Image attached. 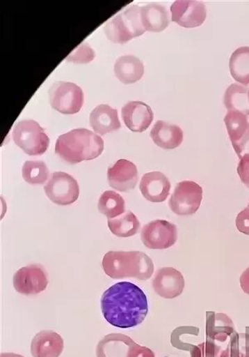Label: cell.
Returning a JSON list of instances; mask_svg holds the SVG:
<instances>
[{
  "instance_id": "cell-1",
  "label": "cell",
  "mask_w": 249,
  "mask_h": 357,
  "mask_svg": "<svg viewBox=\"0 0 249 357\" xmlns=\"http://www.w3.org/2000/svg\"><path fill=\"white\" fill-rule=\"evenodd\" d=\"M101 306L109 324L124 329L143 324L149 311L144 291L127 282H118L109 288L102 295Z\"/></svg>"
},
{
  "instance_id": "cell-2",
  "label": "cell",
  "mask_w": 249,
  "mask_h": 357,
  "mask_svg": "<svg viewBox=\"0 0 249 357\" xmlns=\"http://www.w3.org/2000/svg\"><path fill=\"white\" fill-rule=\"evenodd\" d=\"M104 150V141L95 132L86 128H77L59 136L55 153L70 165L93 160Z\"/></svg>"
},
{
  "instance_id": "cell-3",
  "label": "cell",
  "mask_w": 249,
  "mask_h": 357,
  "mask_svg": "<svg viewBox=\"0 0 249 357\" xmlns=\"http://www.w3.org/2000/svg\"><path fill=\"white\" fill-rule=\"evenodd\" d=\"M102 268L113 279L133 278L147 281L152 277L154 264L144 252L110 251L102 260Z\"/></svg>"
},
{
  "instance_id": "cell-4",
  "label": "cell",
  "mask_w": 249,
  "mask_h": 357,
  "mask_svg": "<svg viewBox=\"0 0 249 357\" xmlns=\"http://www.w3.org/2000/svg\"><path fill=\"white\" fill-rule=\"evenodd\" d=\"M140 10L138 6H131L115 15L105 25L106 38L115 44L124 45L132 38L143 36L145 30L141 22Z\"/></svg>"
},
{
  "instance_id": "cell-5",
  "label": "cell",
  "mask_w": 249,
  "mask_h": 357,
  "mask_svg": "<svg viewBox=\"0 0 249 357\" xmlns=\"http://www.w3.org/2000/svg\"><path fill=\"white\" fill-rule=\"evenodd\" d=\"M15 144L29 156H40L49 149L50 139L34 120H22L13 130Z\"/></svg>"
},
{
  "instance_id": "cell-6",
  "label": "cell",
  "mask_w": 249,
  "mask_h": 357,
  "mask_svg": "<svg viewBox=\"0 0 249 357\" xmlns=\"http://www.w3.org/2000/svg\"><path fill=\"white\" fill-rule=\"evenodd\" d=\"M49 96L51 107L63 114L79 113L83 105V89L70 82L59 81L51 85Z\"/></svg>"
},
{
  "instance_id": "cell-7",
  "label": "cell",
  "mask_w": 249,
  "mask_h": 357,
  "mask_svg": "<svg viewBox=\"0 0 249 357\" xmlns=\"http://www.w3.org/2000/svg\"><path fill=\"white\" fill-rule=\"evenodd\" d=\"M202 199L203 188L193 181H183L175 187L169 206L178 216H190L199 210Z\"/></svg>"
},
{
  "instance_id": "cell-8",
  "label": "cell",
  "mask_w": 249,
  "mask_h": 357,
  "mask_svg": "<svg viewBox=\"0 0 249 357\" xmlns=\"http://www.w3.org/2000/svg\"><path fill=\"white\" fill-rule=\"evenodd\" d=\"M45 192L54 204L67 206L74 204L79 199V185L71 175L55 172L45 185Z\"/></svg>"
},
{
  "instance_id": "cell-9",
  "label": "cell",
  "mask_w": 249,
  "mask_h": 357,
  "mask_svg": "<svg viewBox=\"0 0 249 357\" xmlns=\"http://www.w3.org/2000/svg\"><path fill=\"white\" fill-rule=\"evenodd\" d=\"M140 238L149 249H167L177 241V227L168 221L154 220L144 226Z\"/></svg>"
},
{
  "instance_id": "cell-10",
  "label": "cell",
  "mask_w": 249,
  "mask_h": 357,
  "mask_svg": "<svg viewBox=\"0 0 249 357\" xmlns=\"http://www.w3.org/2000/svg\"><path fill=\"white\" fill-rule=\"evenodd\" d=\"M48 275L44 266L37 264L24 266L14 276V287L19 294L37 295L48 287Z\"/></svg>"
},
{
  "instance_id": "cell-11",
  "label": "cell",
  "mask_w": 249,
  "mask_h": 357,
  "mask_svg": "<svg viewBox=\"0 0 249 357\" xmlns=\"http://www.w3.org/2000/svg\"><path fill=\"white\" fill-rule=\"evenodd\" d=\"M171 20L184 28H196L204 24L207 11L197 0H177L170 7Z\"/></svg>"
},
{
  "instance_id": "cell-12",
  "label": "cell",
  "mask_w": 249,
  "mask_h": 357,
  "mask_svg": "<svg viewBox=\"0 0 249 357\" xmlns=\"http://www.w3.org/2000/svg\"><path fill=\"white\" fill-rule=\"evenodd\" d=\"M107 178L111 188L119 192L132 190L139 180L136 166L127 159H120L107 170Z\"/></svg>"
},
{
  "instance_id": "cell-13",
  "label": "cell",
  "mask_w": 249,
  "mask_h": 357,
  "mask_svg": "<svg viewBox=\"0 0 249 357\" xmlns=\"http://www.w3.org/2000/svg\"><path fill=\"white\" fill-rule=\"evenodd\" d=\"M156 294L166 299H174L182 294L184 278L182 273L173 268L159 269L152 281Z\"/></svg>"
},
{
  "instance_id": "cell-14",
  "label": "cell",
  "mask_w": 249,
  "mask_h": 357,
  "mask_svg": "<svg viewBox=\"0 0 249 357\" xmlns=\"http://www.w3.org/2000/svg\"><path fill=\"white\" fill-rule=\"evenodd\" d=\"M122 117L126 126L132 132L147 130L154 119V114L149 105L143 102L131 101L122 107Z\"/></svg>"
},
{
  "instance_id": "cell-15",
  "label": "cell",
  "mask_w": 249,
  "mask_h": 357,
  "mask_svg": "<svg viewBox=\"0 0 249 357\" xmlns=\"http://www.w3.org/2000/svg\"><path fill=\"white\" fill-rule=\"evenodd\" d=\"M171 184L161 172L145 174L141 178L140 191L145 199L152 203H162L170 195Z\"/></svg>"
},
{
  "instance_id": "cell-16",
  "label": "cell",
  "mask_w": 249,
  "mask_h": 357,
  "mask_svg": "<svg viewBox=\"0 0 249 357\" xmlns=\"http://www.w3.org/2000/svg\"><path fill=\"white\" fill-rule=\"evenodd\" d=\"M63 347L61 335L54 331H42L33 339L31 354L33 357H59Z\"/></svg>"
},
{
  "instance_id": "cell-17",
  "label": "cell",
  "mask_w": 249,
  "mask_h": 357,
  "mask_svg": "<svg viewBox=\"0 0 249 357\" xmlns=\"http://www.w3.org/2000/svg\"><path fill=\"white\" fill-rule=\"evenodd\" d=\"M90 126L102 136L118 131L122 127L118 110L107 105H98L93 110L90 114Z\"/></svg>"
},
{
  "instance_id": "cell-18",
  "label": "cell",
  "mask_w": 249,
  "mask_h": 357,
  "mask_svg": "<svg viewBox=\"0 0 249 357\" xmlns=\"http://www.w3.org/2000/svg\"><path fill=\"white\" fill-rule=\"evenodd\" d=\"M150 137L158 147L170 150L182 144L184 132L179 126L159 120L150 131Z\"/></svg>"
},
{
  "instance_id": "cell-19",
  "label": "cell",
  "mask_w": 249,
  "mask_h": 357,
  "mask_svg": "<svg viewBox=\"0 0 249 357\" xmlns=\"http://www.w3.org/2000/svg\"><path fill=\"white\" fill-rule=\"evenodd\" d=\"M136 342L128 335L120 333L106 335L97 347V357H128Z\"/></svg>"
},
{
  "instance_id": "cell-20",
  "label": "cell",
  "mask_w": 249,
  "mask_h": 357,
  "mask_svg": "<svg viewBox=\"0 0 249 357\" xmlns=\"http://www.w3.org/2000/svg\"><path fill=\"white\" fill-rule=\"evenodd\" d=\"M140 17L145 31L149 32H161L168 27L170 22L169 11L156 3L141 7Z\"/></svg>"
},
{
  "instance_id": "cell-21",
  "label": "cell",
  "mask_w": 249,
  "mask_h": 357,
  "mask_svg": "<svg viewBox=\"0 0 249 357\" xmlns=\"http://www.w3.org/2000/svg\"><path fill=\"white\" fill-rule=\"evenodd\" d=\"M233 321L224 313L206 312V335L212 341L225 342L234 333Z\"/></svg>"
},
{
  "instance_id": "cell-22",
  "label": "cell",
  "mask_w": 249,
  "mask_h": 357,
  "mask_svg": "<svg viewBox=\"0 0 249 357\" xmlns=\"http://www.w3.org/2000/svg\"><path fill=\"white\" fill-rule=\"evenodd\" d=\"M115 77L124 84H131L144 75L143 62L134 55H124L117 59L114 66Z\"/></svg>"
},
{
  "instance_id": "cell-23",
  "label": "cell",
  "mask_w": 249,
  "mask_h": 357,
  "mask_svg": "<svg viewBox=\"0 0 249 357\" xmlns=\"http://www.w3.org/2000/svg\"><path fill=\"white\" fill-rule=\"evenodd\" d=\"M249 88L239 84H233L227 89L224 102L229 111H238L249 115Z\"/></svg>"
},
{
  "instance_id": "cell-24",
  "label": "cell",
  "mask_w": 249,
  "mask_h": 357,
  "mask_svg": "<svg viewBox=\"0 0 249 357\" xmlns=\"http://www.w3.org/2000/svg\"><path fill=\"white\" fill-rule=\"evenodd\" d=\"M232 77L243 86L249 84V47H240L232 54L230 59Z\"/></svg>"
},
{
  "instance_id": "cell-25",
  "label": "cell",
  "mask_w": 249,
  "mask_h": 357,
  "mask_svg": "<svg viewBox=\"0 0 249 357\" xmlns=\"http://www.w3.org/2000/svg\"><path fill=\"white\" fill-rule=\"evenodd\" d=\"M138 218L131 211L115 218L109 219V227L113 234L119 238L134 236L140 229Z\"/></svg>"
},
{
  "instance_id": "cell-26",
  "label": "cell",
  "mask_w": 249,
  "mask_h": 357,
  "mask_svg": "<svg viewBox=\"0 0 249 357\" xmlns=\"http://www.w3.org/2000/svg\"><path fill=\"white\" fill-rule=\"evenodd\" d=\"M126 209V203L123 197L114 191H106L102 193L98 201V210L109 219L121 216Z\"/></svg>"
},
{
  "instance_id": "cell-27",
  "label": "cell",
  "mask_w": 249,
  "mask_h": 357,
  "mask_svg": "<svg viewBox=\"0 0 249 357\" xmlns=\"http://www.w3.org/2000/svg\"><path fill=\"white\" fill-rule=\"evenodd\" d=\"M225 123L232 145L238 143L249 129L248 116L238 111H227Z\"/></svg>"
},
{
  "instance_id": "cell-28",
  "label": "cell",
  "mask_w": 249,
  "mask_h": 357,
  "mask_svg": "<svg viewBox=\"0 0 249 357\" xmlns=\"http://www.w3.org/2000/svg\"><path fill=\"white\" fill-rule=\"evenodd\" d=\"M26 183L33 185L44 184L49 178V170L42 161H27L22 169Z\"/></svg>"
},
{
  "instance_id": "cell-29",
  "label": "cell",
  "mask_w": 249,
  "mask_h": 357,
  "mask_svg": "<svg viewBox=\"0 0 249 357\" xmlns=\"http://www.w3.org/2000/svg\"><path fill=\"white\" fill-rule=\"evenodd\" d=\"M94 58H95V52L86 43H81L67 56L66 61L83 64L92 62Z\"/></svg>"
},
{
  "instance_id": "cell-30",
  "label": "cell",
  "mask_w": 249,
  "mask_h": 357,
  "mask_svg": "<svg viewBox=\"0 0 249 357\" xmlns=\"http://www.w3.org/2000/svg\"><path fill=\"white\" fill-rule=\"evenodd\" d=\"M222 348L216 345L212 340L207 339L204 343L194 347L191 357H220Z\"/></svg>"
},
{
  "instance_id": "cell-31",
  "label": "cell",
  "mask_w": 249,
  "mask_h": 357,
  "mask_svg": "<svg viewBox=\"0 0 249 357\" xmlns=\"http://www.w3.org/2000/svg\"><path fill=\"white\" fill-rule=\"evenodd\" d=\"M240 339V335L234 332L230 337L229 345L225 350L222 351L220 357H246V343L243 344L242 350Z\"/></svg>"
},
{
  "instance_id": "cell-32",
  "label": "cell",
  "mask_w": 249,
  "mask_h": 357,
  "mask_svg": "<svg viewBox=\"0 0 249 357\" xmlns=\"http://www.w3.org/2000/svg\"><path fill=\"white\" fill-rule=\"evenodd\" d=\"M236 227L239 231L249 236V204L246 209L238 214L236 218Z\"/></svg>"
},
{
  "instance_id": "cell-33",
  "label": "cell",
  "mask_w": 249,
  "mask_h": 357,
  "mask_svg": "<svg viewBox=\"0 0 249 357\" xmlns=\"http://www.w3.org/2000/svg\"><path fill=\"white\" fill-rule=\"evenodd\" d=\"M237 171L243 183L249 188V154L240 159Z\"/></svg>"
},
{
  "instance_id": "cell-34",
  "label": "cell",
  "mask_w": 249,
  "mask_h": 357,
  "mask_svg": "<svg viewBox=\"0 0 249 357\" xmlns=\"http://www.w3.org/2000/svg\"><path fill=\"white\" fill-rule=\"evenodd\" d=\"M233 148L239 159H241L244 155L249 154V129L242 139L233 145Z\"/></svg>"
},
{
  "instance_id": "cell-35",
  "label": "cell",
  "mask_w": 249,
  "mask_h": 357,
  "mask_svg": "<svg viewBox=\"0 0 249 357\" xmlns=\"http://www.w3.org/2000/svg\"><path fill=\"white\" fill-rule=\"evenodd\" d=\"M128 357H156L154 352L148 347L139 346L135 344L129 351Z\"/></svg>"
},
{
  "instance_id": "cell-36",
  "label": "cell",
  "mask_w": 249,
  "mask_h": 357,
  "mask_svg": "<svg viewBox=\"0 0 249 357\" xmlns=\"http://www.w3.org/2000/svg\"><path fill=\"white\" fill-rule=\"evenodd\" d=\"M240 287L244 294L249 295V266L240 277Z\"/></svg>"
},
{
  "instance_id": "cell-37",
  "label": "cell",
  "mask_w": 249,
  "mask_h": 357,
  "mask_svg": "<svg viewBox=\"0 0 249 357\" xmlns=\"http://www.w3.org/2000/svg\"><path fill=\"white\" fill-rule=\"evenodd\" d=\"M0 357H24L23 356L15 354H2Z\"/></svg>"
},
{
  "instance_id": "cell-38",
  "label": "cell",
  "mask_w": 249,
  "mask_h": 357,
  "mask_svg": "<svg viewBox=\"0 0 249 357\" xmlns=\"http://www.w3.org/2000/svg\"><path fill=\"white\" fill-rule=\"evenodd\" d=\"M248 97H249V93H248Z\"/></svg>"
}]
</instances>
